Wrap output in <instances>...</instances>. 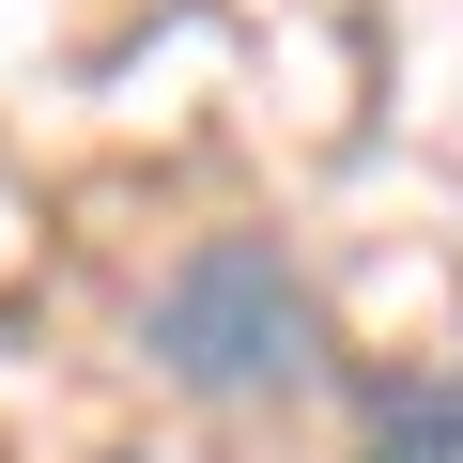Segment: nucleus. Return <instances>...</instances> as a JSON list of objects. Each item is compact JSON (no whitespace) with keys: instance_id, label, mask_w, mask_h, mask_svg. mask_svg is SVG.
Segmentation results:
<instances>
[{"instance_id":"nucleus-1","label":"nucleus","mask_w":463,"mask_h":463,"mask_svg":"<svg viewBox=\"0 0 463 463\" xmlns=\"http://www.w3.org/2000/svg\"><path fill=\"white\" fill-rule=\"evenodd\" d=\"M139 355L185 386V402H294L325 386V294L294 279L279 232H201V248L139 294Z\"/></svg>"},{"instance_id":"nucleus-2","label":"nucleus","mask_w":463,"mask_h":463,"mask_svg":"<svg viewBox=\"0 0 463 463\" xmlns=\"http://www.w3.org/2000/svg\"><path fill=\"white\" fill-rule=\"evenodd\" d=\"M371 463H463V371L386 386V402H371Z\"/></svg>"}]
</instances>
